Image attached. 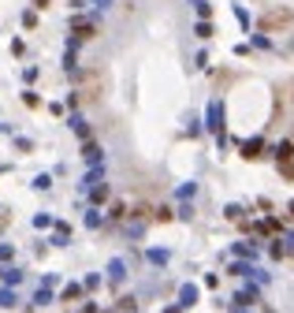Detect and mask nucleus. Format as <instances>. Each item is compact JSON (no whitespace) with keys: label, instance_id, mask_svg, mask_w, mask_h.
I'll use <instances>...</instances> for the list:
<instances>
[{"label":"nucleus","instance_id":"14","mask_svg":"<svg viewBox=\"0 0 294 313\" xmlns=\"http://www.w3.org/2000/svg\"><path fill=\"white\" fill-rule=\"evenodd\" d=\"M82 295V287H79V283H71V287L67 291H63V298H67V302H75V298H79Z\"/></svg>","mask_w":294,"mask_h":313},{"label":"nucleus","instance_id":"9","mask_svg":"<svg viewBox=\"0 0 294 313\" xmlns=\"http://www.w3.org/2000/svg\"><path fill=\"white\" fill-rule=\"evenodd\" d=\"M0 276H4L8 283H19V280H23V272H19V269H4V272H0Z\"/></svg>","mask_w":294,"mask_h":313},{"label":"nucleus","instance_id":"2","mask_svg":"<svg viewBox=\"0 0 294 313\" xmlns=\"http://www.w3.org/2000/svg\"><path fill=\"white\" fill-rule=\"evenodd\" d=\"M220 119H224V108H220V104L212 101V104H208V127H212L216 135L224 138V123H220Z\"/></svg>","mask_w":294,"mask_h":313},{"label":"nucleus","instance_id":"12","mask_svg":"<svg viewBox=\"0 0 294 313\" xmlns=\"http://www.w3.org/2000/svg\"><path fill=\"white\" fill-rule=\"evenodd\" d=\"M0 306H15V291H8V287L0 291Z\"/></svg>","mask_w":294,"mask_h":313},{"label":"nucleus","instance_id":"20","mask_svg":"<svg viewBox=\"0 0 294 313\" xmlns=\"http://www.w3.org/2000/svg\"><path fill=\"white\" fill-rule=\"evenodd\" d=\"M4 224H8V209L0 205V227H4Z\"/></svg>","mask_w":294,"mask_h":313},{"label":"nucleus","instance_id":"4","mask_svg":"<svg viewBox=\"0 0 294 313\" xmlns=\"http://www.w3.org/2000/svg\"><path fill=\"white\" fill-rule=\"evenodd\" d=\"M108 280H112V283L123 280V261H112V265H108Z\"/></svg>","mask_w":294,"mask_h":313},{"label":"nucleus","instance_id":"7","mask_svg":"<svg viewBox=\"0 0 294 313\" xmlns=\"http://www.w3.org/2000/svg\"><path fill=\"white\" fill-rule=\"evenodd\" d=\"M276 157H279V160H290V157H294V146H290V142H283V146L276 149Z\"/></svg>","mask_w":294,"mask_h":313},{"label":"nucleus","instance_id":"3","mask_svg":"<svg viewBox=\"0 0 294 313\" xmlns=\"http://www.w3.org/2000/svg\"><path fill=\"white\" fill-rule=\"evenodd\" d=\"M179 302H183V306H194V302H197V287H194V283H186V287L179 291Z\"/></svg>","mask_w":294,"mask_h":313},{"label":"nucleus","instance_id":"5","mask_svg":"<svg viewBox=\"0 0 294 313\" xmlns=\"http://www.w3.org/2000/svg\"><path fill=\"white\" fill-rule=\"evenodd\" d=\"M71 127H75V135H79V138H90V127H86L79 116H71Z\"/></svg>","mask_w":294,"mask_h":313},{"label":"nucleus","instance_id":"19","mask_svg":"<svg viewBox=\"0 0 294 313\" xmlns=\"http://www.w3.org/2000/svg\"><path fill=\"white\" fill-rule=\"evenodd\" d=\"M239 254H242V258H246V254L253 258V254H257V246H253V242H242V246H239Z\"/></svg>","mask_w":294,"mask_h":313},{"label":"nucleus","instance_id":"21","mask_svg":"<svg viewBox=\"0 0 294 313\" xmlns=\"http://www.w3.org/2000/svg\"><path fill=\"white\" fill-rule=\"evenodd\" d=\"M34 8H49V0H34Z\"/></svg>","mask_w":294,"mask_h":313},{"label":"nucleus","instance_id":"11","mask_svg":"<svg viewBox=\"0 0 294 313\" xmlns=\"http://www.w3.org/2000/svg\"><path fill=\"white\" fill-rule=\"evenodd\" d=\"M34 186H37V191H49V186H52V175H37Z\"/></svg>","mask_w":294,"mask_h":313},{"label":"nucleus","instance_id":"17","mask_svg":"<svg viewBox=\"0 0 294 313\" xmlns=\"http://www.w3.org/2000/svg\"><path fill=\"white\" fill-rule=\"evenodd\" d=\"M49 298H52V295H49V291H45V287H41V291H37V295H34V302H37V306H45V302H49Z\"/></svg>","mask_w":294,"mask_h":313},{"label":"nucleus","instance_id":"15","mask_svg":"<svg viewBox=\"0 0 294 313\" xmlns=\"http://www.w3.org/2000/svg\"><path fill=\"white\" fill-rule=\"evenodd\" d=\"M23 26H26V30H34V26H37V15L26 12V15H23Z\"/></svg>","mask_w":294,"mask_h":313},{"label":"nucleus","instance_id":"10","mask_svg":"<svg viewBox=\"0 0 294 313\" xmlns=\"http://www.w3.org/2000/svg\"><path fill=\"white\" fill-rule=\"evenodd\" d=\"M82 157H86V160H97V157H101V149L93 146V142H86V149H82Z\"/></svg>","mask_w":294,"mask_h":313},{"label":"nucleus","instance_id":"1","mask_svg":"<svg viewBox=\"0 0 294 313\" xmlns=\"http://www.w3.org/2000/svg\"><path fill=\"white\" fill-rule=\"evenodd\" d=\"M290 8H272L268 15L261 19V30H283V26H290Z\"/></svg>","mask_w":294,"mask_h":313},{"label":"nucleus","instance_id":"18","mask_svg":"<svg viewBox=\"0 0 294 313\" xmlns=\"http://www.w3.org/2000/svg\"><path fill=\"white\" fill-rule=\"evenodd\" d=\"M34 224H37V227H49V224H52V216H45V213H37V216H34Z\"/></svg>","mask_w":294,"mask_h":313},{"label":"nucleus","instance_id":"13","mask_svg":"<svg viewBox=\"0 0 294 313\" xmlns=\"http://www.w3.org/2000/svg\"><path fill=\"white\" fill-rule=\"evenodd\" d=\"M253 298H257V291H242V295H239V298H235V302H239V306H250V302H253Z\"/></svg>","mask_w":294,"mask_h":313},{"label":"nucleus","instance_id":"8","mask_svg":"<svg viewBox=\"0 0 294 313\" xmlns=\"http://www.w3.org/2000/svg\"><path fill=\"white\" fill-rule=\"evenodd\" d=\"M104 198H108V186H104V183H97V186H93V202H104Z\"/></svg>","mask_w":294,"mask_h":313},{"label":"nucleus","instance_id":"22","mask_svg":"<svg viewBox=\"0 0 294 313\" xmlns=\"http://www.w3.org/2000/svg\"><path fill=\"white\" fill-rule=\"evenodd\" d=\"M0 131H4V123H0Z\"/></svg>","mask_w":294,"mask_h":313},{"label":"nucleus","instance_id":"6","mask_svg":"<svg viewBox=\"0 0 294 313\" xmlns=\"http://www.w3.org/2000/svg\"><path fill=\"white\" fill-rule=\"evenodd\" d=\"M257 149H261V138L246 142V146H242V157H257Z\"/></svg>","mask_w":294,"mask_h":313},{"label":"nucleus","instance_id":"16","mask_svg":"<svg viewBox=\"0 0 294 313\" xmlns=\"http://www.w3.org/2000/svg\"><path fill=\"white\" fill-rule=\"evenodd\" d=\"M119 302H123V306L116 313H134V298H119Z\"/></svg>","mask_w":294,"mask_h":313}]
</instances>
